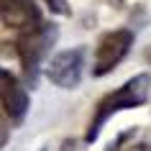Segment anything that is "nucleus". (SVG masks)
Instances as JSON below:
<instances>
[{"instance_id":"nucleus-1","label":"nucleus","mask_w":151,"mask_h":151,"mask_svg":"<svg viewBox=\"0 0 151 151\" xmlns=\"http://www.w3.org/2000/svg\"><path fill=\"white\" fill-rule=\"evenodd\" d=\"M149 92H151V74L149 72L136 74V77H131L128 82H123L118 90L108 92L95 108V115H92V120H90V126H87V133H85V143H95L97 136H100V131H103V126L113 118V115L143 105L149 100Z\"/></svg>"},{"instance_id":"nucleus-2","label":"nucleus","mask_w":151,"mask_h":151,"mask_svg":"<svg viewBox=\"0 0 151 151\" xmlns=\"http://www.w3.org/2000/svg\"><path fill=\"white\" fill-rule=\"evenodd\" d=\"M56 31L54 23H44L36 26V28H28V31H21L16 39V54L21 59V67H23V74H26V85L28 87H36V80H39V69L44 59L49 56L51 46H54Z\"/></svg>"},{"instance_id":"nucleus-3","label":"nucleus","mask_w":151,"mask_h":151,"mask_svg":"<svg viewBox=\"0 0 151 151\" xmlns=\"http://www.w3.org/2000/svg\"><path fill=\"white\" fill-rule=\"evenodd\" d=\"M131 46H133V31H128V28L108 31L103 39L97 41L92 74H95V77H105V74H110V72L128 56Z\"/></svg>"},{"instance_id":"nucleus-4","label":"nucleus","mask_w":151,"mask_h":151,"mask_svg":"<svg viewBox=\"0 0 151 151\" xmlns=\"http://www.w3.org/2000/svg\"><path fill=\"white\" fill-rule=\"evenodd\" d=\"M82 72H85V49H64L59 54L51 56V62L46 64V77L51 85L62 90H74L82 82Z\"/></svg>"},{"instance_id":"nucleus-5","label":"nucleus","mask_w":151,"mask_h":151,"mask_svg":"<svg viewBox=\"0 0 151 151\" xmlns=\"http://www.w3.org/2000/svg\"><path fill=\"white\" fill-rule=\"evenodd\" d=\"M0 82H3V87H0V97H3V108H5V115H8L13 123H21L26 118V113H28V92L26 87L18 82L16 74H10L8 69L0 72Z\"/></svg>"},{"instance_id":"nucleus-6","label":"nucleus","mask_w":151,"mask_h":151,"mask_svg":"<svg viewBox=\"0 0 151 151\" xmlns=\"http://www.w3.org/2000/svg\"><path fill=\"white\" fill-rule=\"evenodd\" d=\"M41 13L33 0H3V26L16 28L18 33L41 26Z\"/></svg>"},{"instance_id":"nucleus-7","label":"nucleus","mask_w":151,"mask_h":151,"mask_svg":"<svg viewBox=\"0 0 151 151\" xmlns=\"http://www.w3.org/2000/svg\"><path fill=\"white\" fill-rule=\"evenodd\" d=\"M44 3H46L54 13H69V8H67V0H44Z\"/></svg>"}]
</instances>
